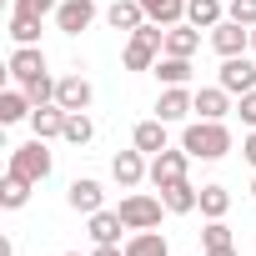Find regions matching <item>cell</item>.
<instances>
[{
  "label": "cell",
  "instance_id": "obj_1",
  "mask_svg": "<svg viewBox=\"0 0 256 256\" xmlns=\"http://www.w3.org/2000/svg\"><path fill=\"white\" fill-rule=\"evenodd\" d=\"M231 146H236V141H231V126H226V120H201V116H191L186 131H181V151H186L191 161H221Z\"/></svg>",
  "mask_w": 256,
  "mask_h": 256
},
{
  "label": "cell",
  "instance_id": "obj_2",
  "mask_svg": "<svg viewBox=\"0 0 256 256\" xmlns=\"http://www.w3.org/2000/svg\"><path fill=\"white\" fill-rule=\"evenodd\" d=\"M161 50H166V26L146 20L141 30H131V36H126V50H120V66H126V70H156Z\"/></svg>",
  "mask_w": 256,
  "mask_h": 256
},
{
  "label": "cell",
  "instance_id": "obj_3",
  "mask_svg": "<svg viewBox=\"0 0 256 256\" xmlns=\"http://www.w3.org/2000/svg\"><path fill=\"white\" fill-rule=\"evenodd\" d=\"M6 171H16V176H26V181H50V171H56V156H50V141H40V136H30V141H20V146H10V166Z\"/></svg>",
  "mask_w": 256,
  "mask_h": 256
},
{
  "label": "cell",
  "instance_id": "obj_4",
  "mask_svg": "<svg viewBox=\"0 0 256 256\" xmlns=\"http://www.w3.org/2000/svg\"><path fill=\"white\" fill-rule=\"evenodd\" d=\"M120 221H126V231H156L161 226V216H171L166 211V201L161 196H151V191H131V196H120Z\"/></svg>",
  "mask_w": 256,
  "mask_h": 256
},
{
  "label": "cell",
  "instance_id": "obj_5",
  "mask_svg": "<svg viewBox=\"0 0 256 256\" xmlns=\"http://www.w3.org/2000/svg\"><path fill=\"white\" fill-rule=\"evenodd\" d=\"M156 116H161L166 126L191 120V116H196V90H191V86H161V96H156Z\"/></svg>",
  "mask_w": 256,
  "mask_h": 256
},
{
  "label": "cell",
  "instance_id": "obj_6",
  "mask_svg": "<svg viewBox=\"0 0 256 256\" xmlns=\"http://www.w3.org/2000/svg\"><path fill=\"white\" fill-rule=\"evenodd\" d=\"M186 171H191V156L181 151V146H166V151H156L151 156V186L161 191V186H176V181H186Z\"/></svg>",
  "mask_w": 256,
  "mask_h": 256
},
{
  "label": "cell",
  "instance_id": "obj_7",
  "mask_svg": "<svg viewBox=\"0 0 256 256\" xmlns=\"http://www.w3.org/2000/svg\"><path fill=\"white\" fill-rule=\"evenodd\" d=\"M216 86H226L231 96L256 90V56H251V50H246V56H226L221 70H216Z\"/></svg>",
  "mask_w": 256,
  "mask_h": 256
},
{
  "label": "cell",
  "instance_id": "obj_8",
  "mask_svg": "<svg viewBox=\"0 0 256 256\" xmlns=\"http://www.w3.org/2000/svg\"><path fill=\"white\" fill-rule=\"evenodd\" d=\"M110 176H116L120 191H136V186L151 176V156L136 151V146H131V151H116V156H110Z\"/></svg>",
  "mask_w": 256,
  "mask_h": 256
},
{
  "label": "cell",
  "instance_id": "obj_9",
  "mask_svg": "<svg viewBox=\"0 0 256 256\" xmlns=\"http://www.w3.org/2000/svg\"><path fill=\"white\" fill-rule=\"evenodd\" d=\"M96 16H100V10H96V0H60V10H56L50 20H56L60 36H80V30L96 26Z\"/></svg>",
  "mask_w": 256,
  "mask_h": 256
},
{
  "label": "cell",
  "instance_id": "obj_10",
  "mask_svg": "<svg viewBox=\"0 0 256 256\" xmlns=\"http://www.w3.org/2000/svg\"><path fill=\"white\" fill-rule=\"evenodd\" d=\"M211 50H216L221 60H226V56H246V50H251V26H241V20L226 16V20L211 30Z\"/></svg>",
  "mask_w": 256,
  "mask_h": 256
},
{
  "label": "cell",
  "instance_id": "obj_11",
  "mask_svg": "<svg viewBox=\"0 0 256 256\" xmlns=\"http://www.w3.org/2000/svg\"><path fill=\"white\" fill-rule=\"evenodd\" d=\"M66 206H70V211H80V216H96V211L106 206L100 181H96V176H76V181L66 186Z\"/></svg>",
  "mask_w": 256,
  "mask_h": 256
},
{
  "label": "cell",
  "instance_id": "obj_12",
  "mask_svg": "<svg viewBox=\"0 0 256 256\" xmlns=\"http://www.w3.org/2000/svg\"><path fill=\"white\" fill-rule=\"evenodd\" d=\"M6 70H10V80H16V86H26V80L46 76L50 66H46V50H40V46H16V50H10V66H6Z\"/></svg>",
  "mask_w": 256,
  "mask_h": 256
},
{
  "label": "cell",
  "instance_id": "obj_13",
  "mask_svg": "<svg viewBox=\"0 0 256 256\" xmlns=\"http://www.w3.org/2000/svg\"><path fill=\"white\" fill-rule=\"evenodd\" d=\"M90 100H96V86H90L80 70L56 80V106H66V110H90Z\"/></svg>",
  "mask_w": 256,
  "mask_h": 256
},
{
  "label": "cell",
  "instance_id": "obj_14",
  "mask_svg": "<svg viewBox=\"0 0 256 256\" xmlns=\"http://www.w3.org/2000/svg\"><path fill=\"white\" fill-rule=\"evenodd\" d=\"M236 110V96L226 86H196V116L201 120H226Z\"/></svg>",
  "mask_w": 256,
  "mask_h": 256
},
{
  "label": "cell",
  "instance_id": "obj_15",
  "mask_svg": "<svg viewBox=\"0 0 256 256\" xmlns=\"http://www.w3.org/2000/svg\"><path fill=\"white\" fill-rule=\"evenodd\" d=\"M66 116H70V110L56 106V100H50V106H36V110H30V136H40V141H60V136H66Z\"/></svg>",
  "mask_w": 256,
  "mask_h": 256
},
{
  "label": "cell",
  "instance_id": "obj_16",
  "mask_svg": "<svg viewBox=\"0 0 256 256\" xmlns=\"http://www.w3.org/2000/svg\"><path fill=\"white\" fill-rule=\"evenodd\" d=\"M131 146H136V151H146V156L166 151V146H171V126H166L161 116H151V120H136V131H131Z\"/></svg>",
  "mask_w": 256,
  "mask_h": 256
},
{
  "label": "cell",
  "instance_id": "obj_17",
  "mask_svg": "<svg viewBox=\"0 0 256 256\" xmlns=\"http://www.w3.org/2000/svg\"><path fill=\"white\" fill-rule=\"evenodd\" d=\"M106 26H110V30H120V36L141 30V26H146L141 0H110V6H106Z\"/></svg>",
  "mask_w": 256,
  "mask_h": 256
},
{
  "label": "cell",
  "instance_id": "obj_18",
  "mask_svg": "<svg viewBox=\"0 0 256 256\" xmlns=\"http://www.w3.org/2000/svg\"><path fill=\"white\" fill-rule=\"evenodd\" d=\"M196 50H201V30H196L191 20L166 26V50H161V56H186V60H196Z\"/></svg>",
  "mask_w": 256,
  "mask_h": 256
},
{
  "label": "cell",
  "instance_id": "obj_19",
  "mask_svg": "<svg viewBox=\"0 0 256 256\" xmlns=\"http://www.w3.org/2000/svg\"><path fill=\"white\" fill-rule=\"evenodd\" d=\"M161 201H166V211H171V216H191V211H201V186H191V181L161 186Z\"/></svg>",
  "mask_w": 256,
  "mask_h": 256
},
{
  "label": "cell",
  "instance_id": "obj_20",
  "mask_svg": "<svg viewBox=\"0 0 256 256\" xmlns=\"http://www.w3.org/2000/svg\"><path fill=\"white\" fill-rule=\"evenodd\" d=\"M86 221H90V241H96V246H126V241H120V231H126L120 211H106V206H100V211L86 216Z\"/></svg>",
  "mask_w": 256,
  "mask_h": 256
},
{
  "label": "cell",
  "instance_id": "obj_21",
  "mask_svg": "<svg viewBox=\"0 0 256 256\" xmlns=\"http://www.w3.org/2000/svg\"><path fill=\"white\" fill-rule=\"evenodd\" d=\"M126 256H176V251L166 246V231L156 226V231H131L126 236Z\"/></svg>",
  "mask_w": 256,
  "mask_h": 256
},
{
  "label": "cell",
  "instance_id": "obj_22",
  "mask_svg": "<svg viewBox=\"0 0 256 256\" xmlns=\"http://www.w3.org/2000/svg\"><path fill=\"white\" fill-rule=\"evenodd\" d=\"M30 110H36V100L20 86H10L6 96H0V126H20V120H30Z\"/></svg>",
  "mask_w": 256,
  "mask_h": 256
},
{
  "label": "cell",
  "instance_id": "obj_23",
  "mask_svg": "<svg viewBox=\"0 0 256 256\" xmlns=\"http://www.w3.org/2000/svg\"><path fill=\"white\" fill-rule=\"evenodd\" d=\"M151 76H156L161 86H191V76H196V66H191L186 56H161Z\"/></svg>",
  "mask_w": 256,
  "mask_h": 256
},
{
  "label": "cell",
  "instance_id": "obj_24",
  "mask_svg": "<svg viewBox=\"0 0 256 256\" xmlns=\"http://www.w3.org/2000/svg\"><path fill=\"white\" fill-rule=\"evenodd\" d=\"M186 20L196 30H216L226 20V6H221V0H186Z\"/></svg>",
  "mask_w": 256,
  "mask_h": 256
},
{
  "label": "cell",
  "instance_id": "obj_25",
  "mask_svg": "<svg viewBox=\"0 0 256 256\" xmlns=\"http://www.w3.org/2000/svg\"><path fill=\"white\" fill-rule=\"evenodd\" d=\"M30 191H36V181H26V176L6 171V181H0V206H6V211H20V206L30 201Z\"/></svg>",
  "mask_w": 256,
  "mask_h": 256
},
{
  "label": "cell",
  "instance_id": "obj_26",
  "mask_svg": "<svg viewBox=\"0 0 256 256\" xmlns=\"http://www.w3.org/2000/svg\"><path fill=\"white\" fill-rule=\"evenodd\" d=\"M141 10L156 26H181L186 20V0H141Z\"/></svg>",
  "mask_w": 256,
  "mask_h": 256
},
{
  "label": "cell",
  "instance_id": "obj_27",
  "mask_svg": "<svg viewBox=\"0 0 256 256\" xmlns=\"http://www.w3.org/2000/svg\"><path fill=\"white\" fill-rule=\"evenodd\" d=\"M10 40H16V46H40V16L10 10Z\"/></svg>",
  "mask_w": 256,
  "mask_h": 256
},
{
  "label": "cell",
  "instance_id": "obj_28",
  "mask_svg": "<svg viewBox=\"0 0 256 256\" xmlns=\"http://www.w3.org/2000/svg\"><path fill=\"white\" fill-rule=\"evenodd\" d=\"M60 141H70V146H90V141H96L90 110H70V116H66V136H60Z\"/></svg>",
  "mask_w": 256,
  "mask_h": 256
},
{
  "label": "cell",
  "instance_id": "obj_29",
  "mask_svg": "<svg viewBox=\"0 0 256 256\" xmlns=\"http://www.w3.org/2000/svg\"><path fill=\"white\" fill-rule=\"evenodd\" d=\"M226 211H231V191H226V186H216V181H211V186H201V216H206V221H221Z\"/></svg>",
  "mask_w": 256,
  "mask_h": 256
},
{
  "label": "cell",
  "instance_id": "obj_30",
  "mask_svg": "<svg viewBox=\"0 0 256 256\" xmlns=\"http://www.w3.org/2000/svg\"><path fill=\"white\" fill-rule=\"evenodd\" d=\"M216 246H236V236H231L226 216H221V221H206V226H201V251H216Z\"/></svg>",
  "mask_w": 256,
  "mask_h": 256
},
{
  "label": "cell",
  "instance_id": "obj_31",
  "mask_svg": "<svg viewBox=\"0 0 256 256\" xmlns=\"http://www.w3.org/2000/svg\"><path fill=\"white\" fill-rule=\"evenodd\" d=\"M56 80H60V76H50V70H46V76H36V80H26L20 90H26V96H30L36 106H50V100H56Z\"/></svg>",
  "mask_w": 256,
  "mask_h": 256
},
{
  "label": "cell",
  "instance_id": "obj_32",
  "mask_svg": "<svg viewBox=\"0 0 256 256\" xmlns=\"http://www.w3.org/2000/svg\"><path fill=\"white\" fill-rule=\"evenodd\" d=\"M236 116H241V126H246V131H256V90L236 96Z\"/></svg>",
  "mask_w": 256,
  "mask_h": 256
},
{
  "label": "cell",
  "instance_id": "obj_33",
  "mask_svg": "<svg viewBox=\"0 0 256 256\" xmlns=\"http://www.w3.org/2000/svg\"><path fill=\"white\" fill-rule=\"evenodd\" d=\"M226 16H231V20H241V26H256V0H231Z\"/></svg>",
  "mask_w": 256,
  "mask_h": 256
},
{
  "label": "cell",
  "instance_id": "obj_34",
  "mask_svg": "<svg viewBox=\"0 0 256 256\" xmlns=\"http://www.w3.org/2000/svg\"><path fill=\"white\" fill-rule=\"evenodd\" d=\"M16 10H30V16H40V20H46V16H56V10H60V0H16Z\"/></svg>",
  "mask_w": 256,
  "mask_h": 256
},
{
  "label": "cell",
  "instance_id": "obj_35",
  "mask_svg": "<svg viewBox=\"0 0 256 256\" xmlns=\"http://www.w3.org/2000/svg\"><path fill=\"white\" fill-rule=\"evenodd\" d=\"M241 156L251 161V171H256V131H246V141H241Z\"/></svg>",
  "mask_w": 256,
  "mask_h": 256
},
{
  "label": "cell",
  "instance_id": "obj_36",
  "mask_svg": "<svg viewBox=\"0 0 256 256\" xmlns=\"http://www.w3.org/2000/svg\"><path fill=\"white\" fill-rule=\"evenodd\" d=\"M90 256H126V246H96Z\"/></svg>",
  "mask_w": 256,
  "mask_h": 256
},
{
  "label": "cell",
  "instance_id": "obj_37",
  "mask_svg": "<svg viewBox=\"0 0 256 256\" xmlns=\"http://www.w3.org/2000/svg\"><path fill=\"white\" fill-rule=\"evenodd\" d=\"M201 256H241L236 246H216V251H201Z\"/></svg>",
  "mask_w": 256,
  "mask_h": 256
},
{
  "label": "cell",
  "instance_id": "obj_38",
  "mask_svg": "<svg viewBox=\"0 0 256 256\" xmlns=\"http://www.w3.org/2000/svg\"><path fill=\"white\" fill-rule=\"evenodd\" d=\"M0 256H16V241L6 236V241H0Z\"/></svg>",
  "mask_w": 256,
  "mask_h": 256
},
{
  "label": "cell",
  "instance_id": "obj_39",
  "mask_svg": "<svg viewBox=\"0 0 256 256\" xmlns=\"http://www.w3.org/2000/svg\"><path fill=\"white\" fill-rule=\"evenodd\" d=\"M251 56H256V26H251Z\"/></svg>",
  "mask_w": 256,
  "mask_h": 256
},
{
  "label": "cell",
  "instance_id": "obj_40",
  "mask_svg": "<svg viewBox=\"0 0 256 256\" xmlns=\"http://www.w3.org/2000/svg\"><path fill=\"white\" fill-rule=\"evenodd\" d=\"M251 196H256V176H251Z\"/></svg>",
  "mask_w": 256,
  "mask_h": 256
},
{
  "label": "cell",
  "instance_id": "obj_41",
  "mask_svg": "<svg viewBox=\"0 0 256 256\" xmlns=\"http://www.w3.org/2000/svg\"><path fill=\"white\" fill-rule=\"evenodd\" d=\"M66 256H80V251H66Z\"/></svg>",
  "mask_w": 256,
  "mask_h": 256
}]
</instances>
